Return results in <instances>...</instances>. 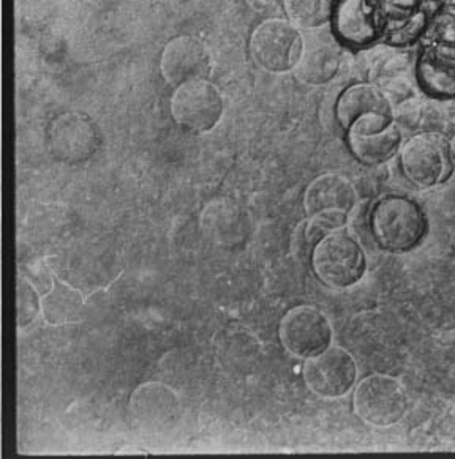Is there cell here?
I'll return each mask as SVG.
<instances>
[{
	"label": "cell",
	"instance_id": "1",
	"mask_svg": "<svg viewBox=\"0 0 455 459\" xmlns=\"http://www.w3.org/2000/svg\"><path fill=\"white\" fill-rule=\"evenodd\" d=\"M369 226L380 248L392 255H403L423 240L427 218L421 205L411 197L389 195L373 204Z\"/></svg>",
	"mask_w": 455,
	"mask_h": 459
},
{
	"label": "cell",
	"instance_id": "2",
	"mask_svg": "<svg viewBox=\"0 0 455 459\" xmlns=\"http://www.w3.org/2000/svg\"><path fill=\"white\" fill-rule=\"evenodd\" d=\"M311 269L328 288H351L365 272L363 245L345 228L330 232L311 248Z\"/></svg>",
	"mask_w": 455,
	"mask_h": 459
},
{
	"label": "cell",
	"instance_id": "3",
	"mask_svg": "<svg viewBox=\"0 0 455 459\" xmlns=\"http://www.w3.org/2000/svg\"><path fill=\"white\" fill-rule=\"evenodd\" d=\"M408 407L407 388L390 374H369L353 394V411L369 427H394L405 419Z\"/></svg>",
	"mask_w": 455,
	"mask_h": 459
},
{
	"label": "cell",
	"instance_id": "4",
	"mask_svg": "<svg viewBox=\"0 0 455 459\" xmlns=\"http://www.w3.org/2000/svg\"><path fill=\"white\" fill-rule=\"evenodd\" d=\"M47 145L56 161L78 166L91 161L99 153L103 133L86 112H62L48 124Z\"/></svg>",
	"mask_w": 455,
	"mask_h": 459
},
{
	"label": "cell",
	"instance_id": "5",
	"mask_svg": "<svg viewBox=\"0 0 455 459\" xmlns=\"http://www.w3.org/2000/svg\"><path fill=\"white\" fill-rule=\"evenodd\" d=\"M405 178L417 188H433L448 180L454 169L449 139L438 132H421L400 147Z\"/></svg>",
	"mask_w": 455,
	"mask_h": 459
},
{
	"label": "cell",
	"instance_id": "6",
	"mask_svg": "<svg viewBox=\"0 0 455 459\" xmlns=\"http://www.w3.org/2000/svg\"><path fill=\"white\" fill-rule=\"evenodd\" d=\"M303 41L299 27L290 20L263 21L251 33V59L264 72L274 74L293 72L301 59Z\"/></svg>",
	"mask_w": 455,
	"mask_h": 459
},
{
	"label": "cell",
	"instance_id": "7",
	"mask_svg": "<svg viewBox=\"0 0 455 459\" xmlns=\"http://www.w3.org/2000/svg\"><path fill=\"white\" fill-rule=\"evenodd\" d=\"M224 99L209 79H198L176 87L171 97V116L187 133L206 134L222 122Z\"/></svg>",
	"mask_w": 455,
	"mask_h": 459
},
{
	"label": "cell",
	"instance_id": "8",
	"mask_svg": "<svg viewBox=\"0 0 455 459\" xmlns=\"http://www.w3.org/2000/svg\"><path fill=\"white\" fill-rule=\"evenodd\" d=\"M278 340L288 354L307 360L332 346L334 327L321 309L299 305L282 317Z\"/></svg>",
	"mask_w": 455,
	"mask_h": 459
},
{
	"label": "cell",
	"instance_id": "9",
	"mask_svg": "<svg viewBox=\"0 0 455 459\" xmlns=\"http://www.w3.org/2000/svg\"><path fill=\"white\" fill-rule=\"evenodd\" d=\"M302 377L311 394L324 400H338L356 385L359 368L350 351L342 346H330L305 360Z\"/></svg>",
	"mask_w": 455,
	"mask_h": 459
},
{
	"label": "cell",
	"instance_id": "10",
	"mask_svg": "<svg viewBox=\"0 0 455 459\" xmlns=\"http://www.w3.org/2000/svg\"><path fill=\"white\" fill-rule=\"evenodd\" d=\"M346 132L351 153L369 166L389 161L402 147V130L389 114H365L353 122Z\"/></svg>",
	"mask_w": 455,
	"mask_h": 459
},
{
	"label": "cell",
	"instance_id": "11",
	"mask_svg": "<svg viewBox=\"0 0 455 459\" xmlns=\"http://www.w3.org/2000/svg\"><path fill=\"white\" fill-rule=\"evenodd\" d=\"M160 72L170 86L209 79L214 72L211 49L193 35H179L166 43L160 56Z\"/></svg>",
	"mask_w": 455,
	"mask_h": 459
},
{
	"label": "cell",
	"instance_id": "12",
	"mask_svg": "<svg viewBox=\"0 0 455 459\" xmlns=\"http://www.w3.org/2000/svg\"><path fill=\"white\" fill-rule=\"evenodd\" d=\"M330 24L346 47L367 48L383 37L384 16L375 0H336Z\"/></svg>",
	"mask_w": 455,
	"mask_h": 459
},
{
	"label": "cell",
	"instance_id": "13",
	"mask_svg": "<svg viewBox=\"0 0 455 459\" xmlns=\"http://www.w3.org/2000/svg\"><path fill=\"white\" fill-rule=\"evenodd\" d=\"M128 411L139 427L149 431H162L178 420L180 400L178 394L163 382H144L130 394Z\"/></svg>",
	"mask_w": 455,
	"mask_h": 459
},
{
	"label": "cell",
	"instance_id": "14",
	"mask_svg": "<svg viewBox=\"0 0 455 459\" xmlns=\"http://www.w3.org/2000/svg\"><path fill=\"white\" fill-rule=\"evenodd\" d=\"M416 81L432 99H455V47L427 41L416 59Z\"/></svg>",
	"mask_w": 455,
	"mask_h": 459
},
{
	"label": "cell",
	"instance_id": "15",
	"mask_svg": "<svg viewBox=\"0 0 455 459\" xmlns=\"http://www.w3.org/2000/svg\"><path fill=\"white\" fill-rule=\"evenodd\" d=\"M413 56L400 48H389L380 54L370 65V79L388 97L390 105L398 106L415 97Z\"/></svg>",
	"mask_w": 455,
	"mask_h": 459
},
{
	"label": "cell",
	"instance_id": "16",
	"mask_svg": "<svg viewBox=\"0 0 455 459\" xmlns=\"http://www.w3.org/2000/svg\"><path fill=\"white\" fill-rule=\"evenodd\" d=\"M342 68V53L337 45L319 37L303 41L302 54L293 70L299 82L319 87L329 84Z\"/></svg>",
	"mask_w": 455,
	"mask_h": 459
},
{
	"label": "cell",
	"instance_id": "17",
	"mask_svg": "<svg viewBox=\"0 0 455 459\" xmlns=\"http://www.w3.org/2000/svg\"><path fill=\"white\" fill-rule=\"evenodd\" d=\"M356 204V186L350 178L338 172H328L313 178L303 193V209L309 217L326 211L350 213Z\"/></svg>",
	"mask_w": 455,
	"mask_h": 459
},
{
	"label": "cell",
	"instance_id": "18",
	"mask_svg": "<svg viewBox=\"0 0 455 459\" xmlns=\"http://www.w3.org/2000/svg\"><path fill=\"white\" fill-rule=\"evenodd\" d=\"M392 108L394 106L390 105L388 97L373 82H359L346 87L340 93L336 103V117L338 124L346 130L353 122L365 114L380 112L394 116Z\"/></svg>",
	"mask_w": 455,
	"mask_h": 459
},
{
	"label": "cell",
	"instance_id": "19",
	"mask_svg": "<svg viewBox=\"0 0 455 459\" xmlns=\"http://www.w3.org/2000/svg\"><path fill=\"white\" fill-rule=\"evenodd\" d=\"M86 300L83 292L56 278L49 292L41 297V316L48 325L62 327L80 321Z\"/></svg>",
	"mask_w": 455,
	"mask_h": 459
},
{
	"label": "cell",
	"instance_id": "20",
	"mask_svg": "<svg viewBox=\"0 0 455 459\" xmlns=\"http://www.w3.org/2000/svg\"><path fill=\"white\" fill-rule=\"evenodd\" d=\"M201 224L209 238L226 245L239 242L247 230L244 212L236 204L226 199L207 204L203 211Z\"/></svg>",
	"mask_w": 455,
	"mask_h": 459
},
{
	"label": "cell",
	"instance_id": "21",
	"mask_svg": "<svg viewBox=\"0 0 455 459\" xmlns=\"http://www.w3.org/2000/svg\"><path fill=\"white\" fill-rule=\"evenodd\" d=\"M383 37L389 47L405 48L423 39L429 26V16L421 10H386Z\"/></svg>",
	"mask_w": 455,
	"mask_h": 459
},
{
	"label": "cell",
	"instance_id": "22",
	"mask_svg": "<svg viewBox=\"0 0 455 459\" xmlns=\"http://www.w3.org/2000/svg\"><path fill=\"white\" fill-rule=\"evenodd\" d=\"M288 20L299 29L315 30L329 24L336 0H284Z\"/></svg>",
	"mask_w": 455,
	"mask_h": 459
},
{
	"label": "cell",
	"instance_id": "23",
	"mask_svg": "<svg viewBox=\"0 0 455 459\" xmlns=\"http://www.w3.org/2000/svg\"><path fill=\"white\" fill-rule=\"evenodd\" d=\"M215 355L222 365L232 368L249 363L255 357V336L244 330H226L215 340Z\"/></svg>",
	"mask_w": 455,
	"mask_h": 459
},
{
	"label": "cell",
	"instance_id": "24",
	"mask_svg": "<svg viewBox=\"0 0 455 459\" xmlns=\"http://www.w3.org/2000/svg\"><path fill=\"white\" fill-rule=\"evenodd\" d=\"M41 294L32 282L18 276L16 280V322L18 327L27 328L41 315Z\"/></svg>",
	"mask_w": 455,
	"mask_h": 459
},
{
	"label": "cell",
	"instance_id": "25",
	"mask_svg": "<svg viewBox=\"0 0 455 459\" xmlns=\"http://www.w3.org/2000/svg\"><path fill=\"white\" fill-rule=\"evenodd\" d=\"M348 215L350 213H346V212L326 211L309 217V221L303 228L305 245L315 247L323 237L328 236L330 232L344 230L345 226L348 224Z\"/></svg>",
	"mask_w": 455,
	"mask_h": 459
},
{
	"label": "cell",
	"instance_id": "26",
	"mask_svg": "<svg viewBox=\"0 0 455 459\" xmlns=\"http://www.w3.org/2000/svg\"><path fill=\"white\" fill-rule=\"evenodd\" d=\"M20 275L26 278L27 281L32 282L33 286L40 290L41 296H45L53 289L56 276L41 257H29L26 263L20 264Z\"/></svg>",
	"mask_w": 455,
	"mask_h": 459
},
{
	"label": "cell",
	"instance_id": "27",
	"mask_svg": "<svg viewBox=\"0 0 455 459\" xmlns=\"http://www.w3.org/2000/svg\"><path fill=\"white\" fill-rule=\"evenodd\" d=\"M425 39L429 41H438L444 45L455 47V13L451 10H442L433 20L429 21L425 30Z\"/></svg>",
	"mask_w": 455,
	"mask_h": 459
},
{
	"label": "cell",
	"instance_id": "28",
	"mask_svg": "<svg viewBox=\"0 0 455 459\" xmlns=\"http://www.w3.org/2000/svg\"><path fill=\"white\" fill-rule=\"evenodd\" d=\"M386 10H415L423 0H383Z\"/></svg>",
	"mask_w": 455,
	"mask_h": 459
},
{
	"label": "cell",
	"instance_id": "29",
	"mask_svg": "<svg viewBox=\"0 0 455 459\" xmlns=\"http://www.w3.org/2000/svg\"><path fill=\"white\" fill-rule=\"evenodd\" d=\"M126 455H136V456H149V452L138 446H128L126 448H120L118 456H126Z\"/></svg>",
	"mask_w": 455,
	"mask_h": 459
},
{
	"label": "cell",
	"instance_id": "30",
	"mask_svg": "<svg viewBox=\"0 0 455 459\" xmlns=\"http://www.w3.org/2000/svg\"><path fill=\"white\" fill-rule=\"evenodd\" d=\"M449 143H451V151H452V160H454V169H455V133H454V136H452V138H451V141H449Z\"/></svg>",
	"mask_w": 455,
	"mask_h": 459
},
{
	"label": "cell",
	"instance_id": "31",
	"mask_svg": "<svg viewBox=\"0 0 455 459\" xmlns=\"http://www.w3.org/2000/svg\"><path fill=\"white\" fill-rule=\"evenodd\" d=\"M446 8L455 13V0H448V2H446Z\"/></svg>",
	"mask_w": 455,
	"mask_h": 459
}]
</instances>
